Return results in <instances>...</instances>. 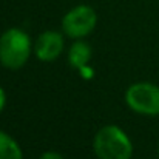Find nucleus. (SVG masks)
<instances>
[{
    "mask_svg": "<svg viewBox=\"0 0 159 159\" xmlns=\"http://www.w3.org/2000/svg\"><path fill=\"white\" fill-rule=\"evenodd\" d=\"M31 39L20 28H9L0 36V65L8 70H20L31 56Z\"/></svg>",
    "mask_w": 159,
    "mask_h": 159,
    "instance_id": "obj_1",
    "label": "nucleus"
},
{
    "mask_svg": "<svg viewBox=\"0 0 159 159\" xmlns=\"http://www.w3.org/2000/svg\"><path fill=\"white\" fill-rule=\"evenodd\" d=\"M93 150L98 159H130L133 155V144L120 127L105 125L96 133Z\"/></svg>",
    "mask_w": 159,
    "mask_h": 159,
    "instance_id": "obj_2",
    "label": "nucleus"
},
{
    "mask_svg": "<svg viewBox=\"0 0 159 159\" xmlns=\"http://www.w3.org/2000/svg\"><path fill=\"white\" fill-rule=\"evenodd\" d=\"M125 102L130 110L144 116L159 114V87L150 82H136L128 87Z\"/></svg>",
    "mask_w": 159,
    "mask_h": 159,
    "instance_id": "obj_3",
    "label": "nucleus"
},
{
    "mask_svg": "<svg viewBox=\"0 0 159 159\" xmlns=\"http://www.w3.org/2000/svg\"><path fill=\"white\" fill-rule=\"evenodd\" d=\"M98 23V14L90 5H77L62 19V31L71 39H84L93 33Z\"/></svg>",
    "mask_w": 159,
    "mask_h": 159,
    "instance_id": "obj_4",
    "label": "nucleus"
},
{
    "mask_svg": "<svg viewBox=\"0 0 159 159\" xmlns=\"http://www.w3.org/2000/svg\"><path fill=\"white\" fill-rule=\"evenodd\" d=\"M63 34L59 31H43L36 43H34V54L42 62H53L63 53Z\"/></svg>",
    "mask_w": 159,
    "mask_h": 159,
    "instance_id": "obj_5",
    "label": "nucleus"
},
{
    "mask_svg": "<svg viewBox=\"0 0 159 159\" xmlns=\"http://www.w3.org/2000/svg\"><path fill=\"white\" fill-rule=\"evenodd\" d=\"M90 59H91V47H90L87 42L77 39V40L70 47L68 62H70V65H71L73 68H76V70L85 68L87 63L90 62Z\"/></svg>",
    "mask_w": 159,
    "mask_h": 159,
    "instance_id": "obj_6",
    "label": "nucleus"
},
{
    "mask_svg": "<svg viewBox=\"0 0 159 159\" xmlns=\"http://www.w3.org/2000/svg\"><path fill=\"white\" fill-rule=\"evenodd\" d=\"M0 159H23V153L19 142L2 130H0Z\"/></svg>",
    "mask_w": 159,
    "mask_h": 159,
    "instance_id": "obj_7",
    "label": "nucleus"
},
{
    "mask_svg": "<svg viewBox=\"0 0 159 159\" xmlns=\"http://www.w3.org/2000/svg\"><path fill=\"white\" fill-rule=\"evenodd\" d=\"M40 159H65V158H63L60 153L50 150V152H45V153H42V155H40Z\"/></svg>",
    "mask_w": 159,
    "mask_h": 159,
    "instance_id": "obj_8",
    "label": "nucleus"
},
{
    "mask_svg": "<svg viewBox=\"0 0 159 159\" xmlns=\"http://www.w3.org/2000/svg\"><path fill=\"white\" fill-rule=\"evenodd\" d=\"M5 104H6V93H5L3 87H0V113L3 111V108H5Z\"/></svg>",
    "mask_w": 159,
    "mask_h": 159,
    "instance_id": "obj_9",
    "label": "nucleus"
},
{
    "mask_svg": "<svg viewBox=\"0 0 159 159\" xmlns=\"http://www.w3.org/2000/svg\"><path fill=\"white\" fill-rule=\"evenodd\" d=\"M158 155H159V144H158Z\"/></svg>",
    "mask_w": 159,
    "mask_h": 159,
    "instance_id": "obj_10",
    "label": "nucleus"
}]
</instances>
